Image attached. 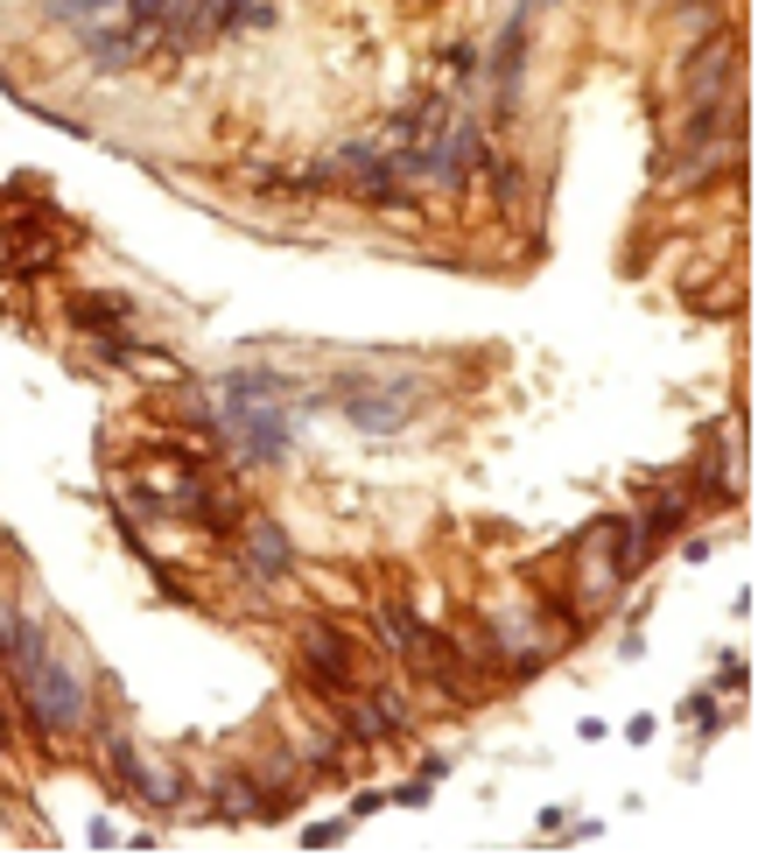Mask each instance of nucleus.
Returning <instances> with one entry per match:
<instances>
[{"mask_svg": "<svg viewBox=\"0 0 758 857\" xmlns=\"http://www.w3.org/2000/svg\"><path fill=\"white\" fill-rule=\"evenodd\" d=\"M295 386L267 366H240L218 380V429L240 450V464H281L295 443V415H289Z\"/></svg>", "mask_w": 758, "mask_h": 857, "instance_id": "nucleus-1", "label": "nucleus"}, {"mask_svg": "<svg viewBox=\"0 0 758 857\" xmlns=\"http://www.w3.org/2000/svg\"><path fill=\"white\" fill-rule=\"evenodd\" d=\"M14 688H22V703H28V717H36L43 738H63V731L92 725V688H84V675L63 661L57 647H43L36 661L14 675Z\"/></svg>", "mask_w": 758, "mask_h": 857, "instance_id": "nucleus-2", "label": "nucleus"}, {"mask_svg": "<svg viewBox=\"0 0 758 857\" xmlns=\"http://www.w3.org/2000/svg\"><path fill=\"white\" fill-rule=\"evenodd\" d=\"M421 401H429V386L415 373H345L337 380V408H345V422L365 429V436L408 429L421 415Z\"/></svg>", "mask_w": 758, "mask_h": 857, "instance_id": "nucleus-3", "label": "nucleus"}, {"mask_svg": "<svg viewBox=\"0 0 758 857\" xmlns=\"http://www.w3.org/2000/svg\"><path fill=\"white\" fill-rule=\"evenodd\" d=\"M485 162V120L478 113H443V127H435L429 155H421V183H443V190H464L470 176H478Z\"/></svg>", "mask_w": 758, "mask_h": 857, "instance_id": "nucleus-4", "label": "nucleus"}, {"mask_svg": "<svg viewBox=\"0 0 758 857\" xmlns=\"http://www.w3.org/2000/svg\"><path fill=\"white\" fill-rule=\"evenodd\" d=\"M302 675L316 682V696H330V703H345L351 696V675H359V647H351V633H337V626H302Z\"/></svg>", "mask_w": 758, "mask_h": 857, "instance_id": "nucleus-5", "label": "nucleus"}, {"mask_svg": "<svg viewBox=\"0 0 758 857\" xmlns=\"http://www.w3.org/2000/svg\"><path fill=\"white\" fill-rule=\"evenodd\" d=\"M731 71H737V36H731V28L702 36V49L688 57V78H681L688 106H716V99L731 92Z\"/></svg>", "mask_w": 758, "mask_h": 857, "instance_id": "nucleus-6", "label": "nucleus"}, {"mask_svg": "<svg viewBox=\"0 0 758 857\" xmlns=\"http://www.w3.org/2000/svg\"><path fill=\"white\" fill-rule=\"evenodd\" d=\"M240 569L253 583H281L295 569V542L281 534V520H267V513H253L246 520V542H240Z\"/></svg>", "mask_w": 758, "mask_h": 857, "instance_id": "nucleus-7", "label": "nucleus"}, {"mask_svg": "<svg viewBox=\"0 0 758 857\" xmlns=\"http://www.w3.org/2000/svg\"><path fill=\"white\" fill-rule=\"evenodd\" d=\"M106 760H113V773H120V780H127V787H133V795H141V801H155V809H176V801H183V780H176V773L148 766L141 752H133L127 738H120V731L106 738Z\"/></svg>", "mask_w": 758, "mask_h": 857, "instance_id": "nucleus-8", "label": "nucleus"}, {"mask_svg": "<svg viewBox=\"0 0 758 857\" xmlns=\"http://www.w3.org/2000/svg\"><path fill=\"white\" fill-rule=\"evenodd\" d=\"M520 71H527V22H505L499 43H492V113L505 120V113L520 106Z\"/></svg>", "mask_w": 758, "mask_h": 857, "instance_id": "nucleus-9", "label": "nucleus"}, {"mask_svg": "<svg viewBox=\"0 0 758 857\" xmlns=\"http://www.w3.org/2000/svg\"><path fill=\"white\" fill-rule=\"evenodd\" d=\"M71 324L92 331V338H113V331L133 324V296H71Z\"/></svg>", "mask_w": 758, "mask_h": 857, "instance_id": "nucleus-10", "label": "nucleus"}, {"mask_svg": "<svg viewBox=\"0 0 758 857\" xmlns=\"http://www.w3.org/2000/svg\"><path fill=\"white\" fill-rule=\"evenodd\" d=\"M380 626H386V647H394V653H408V661H421V653L435 647V633L421 626L408 604H380Z\"/></svg>", "mask_w": 758, "mask_h": 857, "instance_id": "nucleus-11", "label": "nucleus"}, {"mask_svg": "<svg viewBox=\"0 0 758 857\" xmlns=\"http://www.w3.org/2000/svg\"><path fill=\"white\" fill-rule=\"evenodd\" d=\"M681 513H688V493H661V499H653L646 513H639V528H646L653 542H667V534L681 528Z\"/></svg>", "mask_w": 758, "mask_h": 857, "instance_id": "nucleus-12", "label": "nucleus"}, {"mask_svg": "<svg viewBox=\"0 0 758 857\" xmlns=\"http://www.w3.org/2000/svg\"><path fill=\"white\" fill-rule=\"evenodd\" d=\"M681 36H716V0H696V8H688V0H681Z\"/></svg>", "mask_w": 758, "mask_h": 857, "instance_id": "nucleus-13", "label": "nucleus"}, {"mask_svg": "<svg viewBox=\"0 0 758 857\" xmlns=\"http://www.w3.org/2000/svg\"><path fill=\"white\" fill-rule=\"evenodd\" d=\"M478 170H492V190H499V205H513V197H520V170H513L505 155H485Z\"/></svg>", "mask_w": 758, "mask_h": 857, "instance_id": "nucleus-14", "label": "nucleus"}, {"mask_svg": "<svg viewBox=\"0 0 758 857\" xmlns=\"http://www.w3.org/2000/svg\"><path fill=\"white\" fill-rule=\"evenodd\" d=\"M681 717H696L702 731H716V696H710V688H696V696H681Z\"/></svg>", "mask_w": 758, "mask_h": 857, "instance_id": "nucleus-15", "label": "nucleus"}, {"mask_svg": "<svg viewBox=\"0 0 758 857\" xmlns=\"http://www.w3.org/2000/svg\"><path fill=\"white\" fill-rule=\"evenodd\" d=\"M737 688H751V668L745 661H723L716 668V696H737Z\"/></svg>", "mask_w": 758, "mask_h": 857, "instance_id": "nucleus-16", "label": "nucleus"}, {"mask_svg": "<svg viewBox=\"0 0 758 857\" xmlns=\"http://www.w3.org/2000/svg\"><path fill=\"white\" fill-rule=\"evenodd\" d=\"M337 836H345V822H316V830H302V844H310V850H330Z\"/></svg>", "mask_w": 758, "mask_h": 857, "instance_id": "nucleus-17", "label": "nucleus"}, {"mask_svg": "<svg viewBox=\"0 0 758 857\" xmlns=\"http://www.w3.org/2000/svg\"><path fill=\"white\" fill-rule=\"evenodd\" d=\"M380 809H386V795H380V787H365V795L351 801V815H380Z\"/></svg>", "mask_w": 758, "mask_h": 857, "instance_id": "nucleus-18", "label": "nucleus"}, {"mask_svg": "<svg viewBox=\"0 0 758 857\" xmlns=\"http://www.w3.org/2000/svg\"><path fill=\"white\" fill-rule=\"evenodd\" d=\"M555 8V0H513V14H520V22H534V14H548Z\"/></svg>", "mask_w": 758, "mask_h": 857, "instance_id": "nucleus-19", "label": "nucleus"}]
</instances>
